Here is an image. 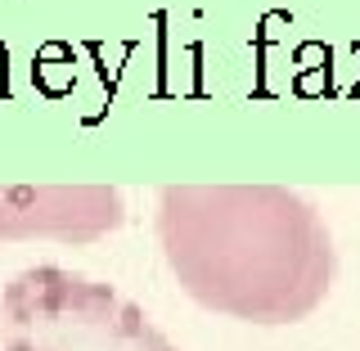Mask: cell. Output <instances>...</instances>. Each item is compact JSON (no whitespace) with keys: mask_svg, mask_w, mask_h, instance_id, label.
I'll list each match as a JSON object with an SVG mask.
<instances>
[{"mask_svg":"<svg viewBox=\"0 0 360 351\" xmlns=\"http://www.w3.org/2000/svg\"><path fill=\"white\" fill-rule=\"evenodd\" d=\"M127 221L112 185H0V243H95Z\"/></svg>","mask_w":360,"mask_h":351,"instance_id":"obj_3","label":"cell"},{"mask_svg":"<svg viewBox=\"0 0 360 351\" xmlns=\"http://www.w3.org/2000/svg\"><path fill=\"white\" fill-rule=\"evenodd\" d=\"M153 230L176 284L212 315L297 324L329 298L333 239L297 189L167 185Z\"/></svg>","mask_w":360,"mask_h":351,"instance_id":"obj_1","label":"cell"},{"mask_svg":"<svg viewBox=\"0 0 360 351\" xmlns=\"http://www.w3.org/2000/svg\"><path fill=\"white\" fill-rule=\"evenodd\" d=\"M0 351H176V343L127 293L45 262L0 288Z\"/></svg>","mask_w":360,"mask_h":351,"instance_id":"obj_2","label":"cell"}]
</instances>
